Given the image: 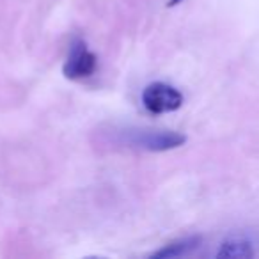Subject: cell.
Listing matches in <instances>:
<instances>
[{"label": "cell", "mask_w": 259, "mask_h": 259, "mask_svg": "<svg viewBox=\"0 0 259 259\" xmlns=\"http://www.w3.org/2000/svg\"><path fill=\"white\" fill-rule=\"evenodd\" d=\"M254 255L252 250V243L247 238L241 236H231L222 241L217 257H226V259H248Z\"/></svg>", "instance_id": "4"}, {"label": "cell", "mask_w": 259, "mask_h": 259, "mask_svg": "<svg viewBox=\"0 0 259 259\" xmlns=\"http://www.w3.org/2000/svg\"><path fill=\"white\" fill-rule=\"evenodd\" d=\"M201 243V238L199 236H190V238H183V240H176L172 243L165 245L163 248L160 250L153 252L151 257L156 259H174V257H181V255H187L190 254L192 250L199 247Z\"/></svg>", "instance_id": "5"}, {"label": "cell", "mask_w": 259, "mask_h": 259, "mask_svg": "<svg viewBox=\"0 0 259 259\" xmlns=\"http://www.w3.org/2000/svg\"><path fill=\"white\" fill-rule=\"evenodd\" d=\"M181 2H183V0H169V2H167V8H174V6L181 4Z\"/></svg>", "instance_id": "6"}, {"label": "cell", "mask_w": 259, "mask_h": 259, "mask_svg": "<svg viewBox=\"0 0 259 259\" xmlns=\"http://www.w3.org/2000/svg\"><path fill=\"white\" fill-rule=\"evenodd\" d=\"M98 69V57L87 48L82 39H75L69 47V54L62 66V73L69 80L89 78Z\"/></svg>", "instance_id": "3"}, {"label": "cell", "mask_w": 259, "mask_h": 259, "mask_svg": "<svg viewBox=\"0 0 259 259\" xmlns=\"http://www.w3.org/2000/svg\"><path fill=\"white\" fill-rule=\"evenodd\" d=\"M183 94L176 87L165 82L149 83L142 93V105L151 114H169L176 112L183 105Z\"/></svg>", "instance_id": "2"}, {"label": "cell", "mask_w": 259, "mask_h": 259, "mask_svg": "<svg viewBox=\"0 0 259 259\" xmlns=\"http://www.w3.org/2000/svg\"><path fill=\"white\" fill-rule=\"evenodd\" d=\"M115 142L121 146H128L134 149H142V151L162 153L170 151L187 142V137L178 132L170 130H151V128H121L114 130Z\"/></svg>", "instance_id": "1"}]
</instances>
